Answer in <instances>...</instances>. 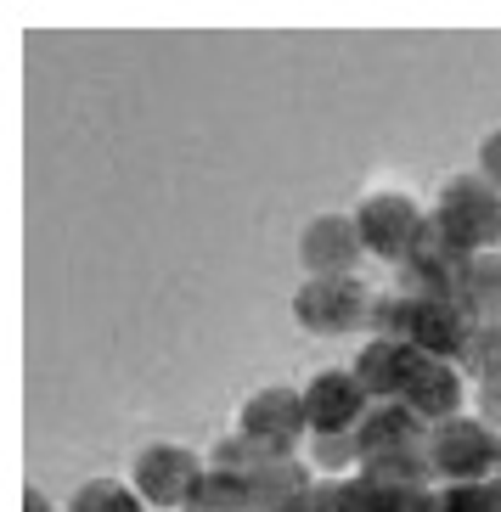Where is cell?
I'll list each match as a JSON object with an SVG mask.
<instances>
[{
	"instance_id": "obj_20",
	"label": "cell",
	"mask_w": 501,
	"mask_h": 512,
	"mask_svg": "<svg viewBox=\"0 0 501 512\" xmlns=\"http://www.w3.org/2000/svg\"><path fill=\"white\" fill-rule=\"evenodd\" d=\"M440 512H501V479L440 484Z\"/></svg>"
},
{
	"instance_id": "obj_22",
	"label": "cell",
	"mask_w": 501,
	"mask_h": 512,
	"mask_svg": "<svg viewBox=\"0 0 501 512\" xmlns=\"http://www.w3.org/2000/svg\"><path fill=\"white\" fill-rule=\"evenodd\" d=\"M276 512H333V501H327V484H310V490H304V496H293L288 507H276Z\"/></svg>"
},
{
	"instance_id": "obj_21",
	"label": "cell",
	"mask_w": 501,
	"mask_h": 512,
	"mask_svg": "<svg viewBox=\"0 0 501 512\" xmlns=\"http://www.w3.org/2000/svg\"><path fill=\"white\" fill-rule=\"evenodd\" d=\"M479 175H485V181L501 192V124L479 136Z\"/></svg>"
},
{
	"instance_id": "obj_5",
	"label": "cell",
	"mask_w": 501,
	"mask_h": 512,
	"mask_svg": "<svg viewBox=\"0 0 501 512\" xmlns=\"http://www.w3.org/2000/svg\"><path fill=\"white\" fill-rule=\"evenodd\" d=\"M372 287L361 276H304L293 287V321L316 338H338V332H355L366 327L372 316Z\"/></svg>"
},
{
	"instance_id": "obj_2",
	"label": "cell",
	"mask_w": 501,
	"mask_h": 512,
	"mask_svg": "<svg viewBox=\"0 0 501 512\" xmlns=\"http://www.w3.org/2000/svg\"><path fill=\"white\" fill-rule=\"evenodd\" d=\"M428 462L440 484H473V479H496L501 473V428H490L485 417H456L428 428Z\"/></svg>"
},
{
	"instance_id": "obj_1",
	"label": "cell",
	"mask_w": 501,
	"mask_h": 512,
	"mask_svg": "<svg viewBox=\"0 0 501 512\" xmlns=\"http://www.w3.org/2000/svg\"><path fill=\"white\" fill-rule=\"evenodd\" d=\"M434 226L462 248V254H490L501 242V192L479 169H456L434 192Z\"/></svg>"
},
{
	"instance_id": "obj_14",
	"label": "cell",
	"mask_w": 501,
	"mask_h": 512,
	"mask_svg": "<svg viewBox=\"0 0 501 512\" xmlns=\"http://www.w3.org/2000/svg\"><path fill=\"white\" fill-rule=\"evenodd\" d=\"M462 394H468V377L456 372V361H428L417 372V383L406 389V406L423 422H445L462 411Z\"/></svg>"
},
{
	"instance_id": "obj_8",
	"label": "cell",
	"mask_w": 501,
	"mask_h": 512,
	"mask_svg": "<svg viewBox=\"0 0 501 512\" xmlns=\"http://www.w3.org/2000/svg\"><path fill=\"white\" fill-rule=\"evenodd\" d=\"M366 411H372V394H366V383L355 377V366H321V372L304 383L310 434H355Z\"/></svg>"
},
{
	"instance_id": "obj_6",
	"label": "cell",
	"mask_w": 501,
	"mask_h": 512,
	"mask_svg": "<svg viewBox=\"0 0 501 512\" xmlns=\"http://www.w3.org/2000/svg\"><path fill=\"white\" fill-rule=\"evenodd\" d=\"M231 428L271 451H299V439H310V417H304V389L288 383H265V389L243 394V406L231 417Z\"/></svg>"
},
{
	"instance_id": "obj_17",
	"label": "cell",
	"mask_w": 501,
	"mask_h": 512,
	"mask_svg": "<svg viewBox=\"0 0 501 512\" xmlns=\"http://www.w3.org/2000/svg\"><path fill=\"white\" fill-rule=\"evenodd\" d=\"M68 512H152V507L141 501L136 484H124V479H85L74 490V501H68Z\"/></svg>"
},
{
	"instance_id": "obj_10",
	"label": "cell",
	"mask_w": 501,
	"mask_h": 512,
	"mask_svg": "<svg viewBox=\"0 0 501 512\" xmlns=\"http://www.w3.org/2000/svg\"><path fill=\"white\" fill-rule=\"evenodd\" d=\"M434 361L411 338H366L361 355H355V377L366 383L372 400H406V389L417 383V372Z\"/></svg>"
},
{
	"instance_id": "obj_25",
	"label": "cell",
	"mask_w": 501,
	"mask_h": 512,
	"mask_svg": "<svg viewBox=\"0 0 501 512\" xmlns=\"http://www.w3.org/2000/svg\"><path fill=\"white\" fill-rule=\"evenodd\" d=\"M496 479H501V473H496Z\"/></svg>"
},
{
	"instance_id": "obj_12",
	"label": "cell",
	"mask_w": 501,
	"mask_h": 512,
	"mask_svg": "<svg viewBox=\"0 0 501 512\" xmlns=\"http://www.w3.org/2000/svg\"><path fill=\"white\" fill-rule=\"evenodd\" d=\"M428 428H434V422H423L406 400H372V411H366L361 428H355L361 462L389 456V451H417V445H428Z\"/></svg>"
},
{
	"instance_id": "obj_23",
	"label": "cell",
	"mask_w": 501,
	"mask_h": 512,
	"mask_svg": "<svg viewBox=\"0 0 501 512\" xmlns=\"http://www.w3.org/2000/svg\"><path fill=\"white\" fill-rule=\"evenodd\" d=\"M23 512H57V507H51L46 490H34V484H29V490H23Z\"/></svg>"
},
{
	"instance_id": "obj_24",
	"label": "cell",
	"mask_w": 501,
	"mask_h": 512,
	"mask_svg": "<svg viewBox=\"0 0 501 512\" xmlns=\"http://www.w3.org/2000/svg\"><path fill=\"white\" fill-rule=\"evenodd\" d=\"M496 394H501V383H496Z\"/></svg>"
},
{
	"instance_id": "obj_11",
	"label": "cell",
	"mask_w": 501,
	"mask_h": 512,
	"mask_svg": "<svg viewBox=\"0 0 501 512\" xmlns=\"http://www.w3.org/2000/svg\"><path fill=\"white\" fill-rule=\"evenodd\" d=\"M473 327H479V316H473L462 299H428V293H417L406 338L423 349V355H434V361H456Z\"/></svg>"
},
{
	"instance_id": "obj_18",
	"label": "cell",
	"mask_w": 501,
	"mask_h": 512,
	"mask_svg": "<svg viewBox=\"0 0 501 512\" xmlns=\"http://www.w3.org/2000/svg\"><path fill=\"white\" fill-rule=\"evenodd\" d=\"M411 310H417V293H411V287H389V293L372 299L366 327H372V338H406V332H411Z\"/></svg>"
},
{
	"instance_id": "obj_13",
	"label": "cell",
	"mask_w": 501,
	"mask_h": 512,
	"mask_svg": "<svg viewBox=\"0 0 501 512\" xmlns=\"http://www.w3.org/2000/svg\"><path fill=\"white\" fill-rule=\"evenodd\" d=\"M243 479H248L254 512H276V507H288L293 496H304L316 484V473L299 456H271V462H259V467H243Z\"/></svg>"
},
{
	"instance_id": "obj_19",
	"label": "cell",
	"mask_w": 501,
	"mask_h": 512,
	"mask_svg": "<svg viewBox=\"0 0 501 512\" xmlns=\"http://www.w3.org/2000/svg\"><path fill=\"white\" fill-rule=\"evenodd\" d=\"M310 467H321L327 479L355 473V467H361V445H355V434H310Z\"/></svg>"
},
{
	"instance_id": "obj_9",
	"label": "cell",
	"mask_w": 501,
	"mask_h": 512,
	"mask_svg": "<svg viewBox=\"0 0 501 512\" xmlns=\"http://www.w3.org/2000/svg\"><path fill=\"white\" fill-rule=\"evenodd\" d=\"M361 231H355V214H316L304 220L299 231V265L304 276H355L361 265Z\"/></svg>"
},
{
	"instance_id": "obj_4",
	"label": "cell",
	"mask_w": 501,
	"mask_h": 512,
	"mask_svg": "<svg viewBox=\"0 0 501 512\" xmlns=\"http://www.w3.org/2000/svg\"><path fill=\"white\" fill-rule=\"evenodd\" d=\"M203 473H209V456H198L192 445H175V439H152L130 462V484L152 512H186L198 501Z\"/></svg>"
},
{
	"instance_id": "obj_16",
	"label": "cell",
	"mask_w": 501,
	"mask_h": 512,
	"mask_svg": "<svg viewBox=\"0 0 501 512\" xmlns=\"http://www.w3.org/2000/svg\"><path fill=\"white\" fill-rule=\"evenodd\" d=\"M456 372L473 383H501V321H479L456 355Z\"/></svg>"
},
{
	"instance_id": "obj_7",
	"label": "cell",
	"mask_w": 501,
	"mask_h": 512,
	"mask_svg": "<svg viewBox=\"0 0 501 512\" xmlns=\"http://www.w3.org/2000/svg\"><path fill=\"white\" fill-rule=\"evenodd\" d=\"M468 259L440 226H434V214H428V226L417 231L411 242V254L400 259V287L411 293H428V299H462V282H468Z\"/></svg>"
},
{
	"instance_id": "obj_3",
	"label": "cell",
	"mask_w": 501,
	"mask_h": 512,
	"mask_svg": "<svg viewBox=\"0 0 501 512\" xmlns=\"http://www.w3.org/2000/svg\"><path fill=\"white\" fill-rule=\"evenodd\" d=\"M350 214H355V231H361V248L372 259H383V265H395V271L411 254L417 231L428 226V209L406 186H372V192H361V203Z\"/></svg>"
},
{
	"instance_id": "obj_15",
	"label": "cell",
	"mask_w": 501,
	"mask_h": 512,
	"mask_svg": "<svg viewBox=\"0 0 501 512\" xmlns=\"http://www.w3.org/2000/svg\"><path fill=\"white\" fill-rule=\"evenodd\" d=\"M462 304L479 321H501V248L468 259V282H462Z\"/></svg>"
},
{
	"instance_id": "obj_26",
	"label": "cell",
	"mask_w": 501,
	"mask_h": 512,
	"mask_svg": "<svg viewBox=\"0 0 501 512\" xmlns=\"http://www.w3.org/2000/svg\"><path fill=\"white\" fill-rule=\"evenodd\" d=\"M186 512H192V507H186Z\"/></svg>"
}]
</instances>
